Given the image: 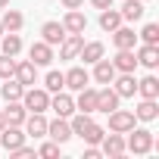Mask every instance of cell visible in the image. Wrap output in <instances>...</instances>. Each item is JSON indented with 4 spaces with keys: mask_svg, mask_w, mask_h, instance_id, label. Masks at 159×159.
<instances>
[{
    "mask_svg": "<svg viewBox=\"0 0 159 159\" xmlns=\"http://www.w3.org/2000/svg\"><path fill=\"white\" fill-rule=\"evenodd\" d=\"M25 137H44L47 134V119L41 116V112H31V116H25Z\"/></svg>",
    "mask_w": 159,
    "mask_h": 159,
    "instance_id": "52a82bcc",
    "label": "cell"
},
{
    "mask_svg": "<svg viewBox=\"0 0 159 159\" xmlns=\"http://www.w3.org/2000/svg\"><path fill=\"white\" fill-rule=\"evenodd\" d=\"M140 38H143V44H159V25L156 22H147L143 31H140Z\"/></svg>",
    "mask_w": 159,
    "mask_h": 159,
    "instance_id": "d6a6232c",
    "label": "cell"
},
{
    "mask_svg": "<svg viewBox=\"0 0 159 159\" xmlns=\"http://www.w3.org/2000/svg\"><path fill=\"white\" fill-rule=\"evenodd\" d=\"M0 22H3V31H19V28L25 25V19H22V13H19V10H7Z\"/></svg>",
    "mask_w": 159,
    "mask_h": 159,
    "instance_id": "4316f807",
    "label": "cell"
},
{
    "mask_svg": "<svg viewBox=\"0 0 159 159\" xmlns=\"http://www.w3.org/2000/svg\"><path fill=\"white\" fill-rule=\"evenodd\" d=\"M7 128V119H3V112H0V131H3Z\"/></svg>",
    "mask_w": 159,
    "mask_h": 159,
    "instance_id": "60d3db41",
    "label": "cell"
},
{
    "mask_svg": "<svg viewBox=\"0 0 159 159\" xmlns=\"http://www.w3.org/2000/svg\"><path fill=\"white\" fill-rule=\"evenodd\" d=\"M19 50H22V38H19L16 31L3 34V53H7V56H16Z\"/></svg>",
    "mask_w": 159,
    "mask_h": 159,
    "instance_id": "1f68e13d",
    "label": "cell"
},
{
    "mask_svg": "<svg viewBox=\"0 0 159 159\" xmlns=\"http://www.w3.org/2000/svg\"><path fill=\"white\" fill-rule=\"evenodd\" d=\"M47 134H50L56 143H66V140L72 137V128H69L66 119H56V122H47Z\"/></svg>",
    "mask_w": 159,
    "mask_h": 159,
    "instance_id": "9a60e30c",
    "label": "cell"
},
{
    "mask_svg": "<svg viewBox=\"0 0 159 159\" xmlns=\"http://www.w3.org/2000/svg\"><path fill=\"white\" fill-rule=\"evenodd\" d=\"M62 88H66L62 72H47V78H44V91H47V94H56V91H62Z\"/></svg>",
    "mask_w": 159,
    "mask_h": 159,
    "instance_id": "f546056e",
    "label": "cell"
},
{
    "mask_svg": "<svg viewBox=\"0 0 159 159\" xmlns=\"http://www.w3.org/2000/svg\"><path fill=\"white\" fill-rule=\"evenodd\" d=\"M62 28H66V34H81L88 28V16L78 13V10H69L66 19H62Z\"/></svg>",
    "mask_w": 159,
    "mask_h": 159,
    "instance_id": "5b68a950",
    "label": "cell"
},
{
    "mask_svg": "<svg viewBox=\"0 0 159 159\" xmlns=\"http://www.w3.org/2000/svg\"><path fill=\"white\" fill-rule=\"evenodd\" d=\"M159 116V106H156V100H143L140 106H137V112H134V119H140V122H153Z\"/></svg>",
    "mask_w": 159,
    "mask_h": 159,
    "instance_id": "83f0119b",
    "label": "cell"
},
{
    "mask_svg": "<svg viewBox=\"0 0 159 159\" xmlns=\"http://www.w3.org/2000/svg\"><path fill=\"white\" fill-rule=\"evenodd\" d=\"M109 116V131H119V134H128L134 128V112H125V109H112L106 112Z\"/></svg>",
    "mask_w": 159,
    "mask_h": 159,
    "instance_id": "277c9868",
    "label": "cell"
},
{
    "mask_svg": "<svg viewBox=\"0 0 159 159\" xmlns=\"http://www.w3.org/2000/svg\"><path fill=\"white\" fill-rule=\"evenodd\" d=\"M119 25H122V13H116L112 7H106V10L100 13V28H103V31H116Z\"/></svg>",
    "mask_w": 159,
    "mask_h": 159,
    "instance_id": "603a6c76",
    "label": "cell"
},
{
    "mask_svg": "<svg viewBox=\"0 0 159 159\" xmlns=\"http://www.w3.org/2000/svg\"><path fill=\"white\" fill-rule=\"evenodd\" d=\"M119 100H122V97L106 84L103 91H97V112H112V109H119Z\"/></svg>",
    "mask_w": 159,
    "mask_h": 159,
    "instance_id": "8992f818",
    "label": "cell"
},
{
    "mask_svg": "<svg viewBox=\"0 0 159 159\" xmlns=\"http://www.w3.org/2000/svg\"><path fill=\"white\" fill-rule=\"evenodd\" d=\"M22 106H25V112H44V109H50V94L44 91V88H28L25 94H22Z\"/></svg>",
    "mask_w": 159,
    "mask_h": 159,
    "instance_id": "6da1fadb",
    "label": "cell"
},
{
    "mask_svg": "<svg viewBox=\"0 0 159 159\" xmlns=\"http://www.w3.org/2000/svg\"><path fill=\"white\" fill-rule=\"evenodd\" d=\"M94 78L100 84H112V78H116V66L109 59H97L94 62Z\"/></svg>",
    "mask_w": 159,
    "mask_h": 159,
    "instance_id": "e0dca14e",
    "label": "cell"
},
{
    "mask_svg": "<svg viewBox=\"0 0 159 159\" xmlns=\"http://www.w3.org/2000/svg\"><path fill=\"white\" fill-rule=\"evenodd\" d=\"M0 38H3V22H0Z\"/></svg>",
    "mask_w": 159,
    "mask_h": 159,
    "instance_id": "7bdbcfd3",
    "label": "cell"
},
{
    "mask_svg": "<svg viewBox=\"0 0 159 159\" xmlns=\"http://www.w3.org/2000/svg\"><path fill=\"white\" fill-rule=\"evenodd\" d=\"M97 156H100V150H97V147H91V150L84 153V159H97Z\"/></svg>",
    "mask_w": 159,
    "mask_h": 159,
    "instance_id": "ab89813d",
    "label": "cell"
},
{
    "mask_svg": "<svg viewBox=\"0 0 159 159\" xmlns=\"http://www.w3.org/2000/svg\"><path fill=\"white\" fill-rule=\"evenodd\" d=\"M62 78H66V88H69V91H81V88H88V81H91V75H88V72H84L81 66L69 69V72H66Z\"/></svg>",
    "mask_w": 159,
    "mask_h": 159,
    "instance_id": "ba28073f",
    "label": "cell"
},
{
    "mask_svg": "<svg viewBox=\"0 0 159 159\" xmlns=\"http://www.w3.org/2000/svg\"><path fill=\"white\" fill-rule=\"evenodd\" d=\"M112 41H116V47H119V50H134L137 34H134L131 28H122V25H119V28L112 31Z\"/></svg>",
    "mask_w": 159,
    "mask_h": 159,
    "instance_id": "d6986e66",
    "label": "cell"
},
{
    "mask_svg": "<svg viewBox=\"0 0 159 159\" xmlns=\"http://www.w3.org/2000/svg\"><path fill=\"white\" fill-rule=\"evenodd\" d=\"M38 156H44V159H53V156H59V143L53 140V143H44L41 150H38Z\"/></svg>",
    "mask_w": 159,
    "mask_h": 159,
    "instance_id": "d590c367",
    "label": "cell"
},
{
    "mask_svg": "<svg viewBox=\"0 0 159 159\" xmlns=\"http://www.w3.org/2000/svg\"><path fill=\"white\" fill-rule=\"evenodd\" d=\"M28 56H31V62H34V66H50V62H53V50H50V44H44V41L31 44Z\"/></svg>",
    "mask_w": 159,
    "mask_h": 159,
    "instance_id": "7c38bea8",
    "label": "cell"
},
{
    "mask_svg": "<svg viewBox=\"0 0 159 159\" xmlns=\"http://www.w3.org/2000/svg\"><path fill=\"white\" fill-rule=\"evenodd\" d=\"M13 75H16V81H19L22 88H31L34 78H38V66H34L31 59H28V62H16V72H13Z\"/></svg>",
    "mask_w": 159,
    "mask_h": 159,
    "instance_id": "9c48e42d",
    "label": "cell"
},
{
    "mask_svg": "<svg viewBox=\"0 0 159 159\" xmlns=\"http://www.w3.org/2000/svg\"><path fill=\"white\" fill-rule=\"evenodd\" d=\"M88 125H91V116H88V112H81V116H75V119L69 122V128H72V134H81V131H84Z\"/></svg>",
    "mask_w": 159,
    "mask_h": 159,
    "instance_id": "e575fe53",
    "label": "cell"
},
{
    "mask_svg": "<svg viewBox=\"0 0 159 159\" xmlns=\"http://www.w3.org/2000/svg\"><path fill=\"white\" fill-rule=\"evenodd\" d=\"M0 94H3V100L10 103V100H22V94H25V88H22L19 81H13V78H7V84L0 88Z\"/></svg>",
    "mask_w": 159,
    "mask_h": 159,
    "instance_id": "f1b7e54d",
    "label": "cell"
},
{
    "mask_svg": "<svg viewBox=\"0 0 159 159\" xmlns=\"http://www.w3.org/2000/svg\"><path fill=\"white\" fill-rule=\"evenodd\" d=\"M137 62L147 66V69H156V66H159V47H156V44H143V47L137 50Z\"/></svg>",
    "mask_w": 159,
    "mask_h": 159,
    "instance_id": "ffe728a7",
    "label": "cell"
},
{
    "mask_svg": "<svg viewBox=\"0 0 159 159\" xmlns=\"http://www.w3.org/2000/svg\"><path fill=\"white\" fill-rule=\"evenodd\" d=\"M13 153H16L19 159H28V156H34V150H31V147H25V143H22L19 150H13Z\"/></svg>",
    "mask_w": 159,
    "mask_h": 159,
    "instance_id": "8d00e7d4",
    "label": "cell"
},
{
    "mask_svg": "<svg viewBox=\"0 0 159 159\" xmlns=\"http://www.w3.org/2000/svg\"><path fill=\"white\" fill-rule=\"evenodd\" d=\"M81 3H84V0H62V7H66V10H78Z\"/></svg>",
    "mask_w": 159,
    "mask_h": 159,
    "instance_id": "74e56055",
    "label": "cell"
},
{
    "mask_svg": "<svg viewBox=\"0 0 159 159\" xmlns=\"http://www.w3.org/2000/svg\"><path fill=\"white\" fill-rule=\"evenodd\" d=\"M137 91H140L143 100H156V97H159V81H156L153 75H147L143 81H137Z\"/></svg>",
    "mask_w": 159,
    "mask_h": 159,
    "instance_id": "d4e9b609",
    "label": "cell"
},
{
    "mask_svg": "<svg viewBox=\"0 0 159 159\" xmlns=\"http://www.w3.org/2000/svg\"><path fill=\"white\" fill-rule=\"evenodd\" d=\"M0 143H3V150H19L22 143H25V131H22V125H7L3 131H0Z\"/></svg>",
    "mask_w": 159,
    "mask_h": 159,
    "instance_id": "3957f363",
    "label": "cell"
},
{
    "mask_svg": "<svg viewBox=\"0 0 159 159\" xmlns=\"http://www.w3.org/2000/svg\"><path fill=\"white\" fill-rule=\"evenodd\" d=\"M125 150H131V153H150L153 150V134L147 131V128H131V137H128V143H125Z\"/></svg>",
    "mask_w": 159,
    "mask_h": 159,
    "instance_id": "7a4b0ae2",
    "label": "cell"
},
{
    "mask_svg": "<svg viewBox=\"0 0 159 159\" xmlns=\"http://www.w3.org/2000/svg\"><path fill=\"white\" fill-rule=\"evenodd\" d=\"M140 16H143V0H125V3H122V19L137 22Z\"/></svg>",
    "mask_w": 159,
    "mask_h": 159,
    "instance_id": "cb8c5ba5",
    "label": "cell"
},
{
    "mask_svg": "<svg viewBox=\"0 0 159 159\" xmlns=\"http://www.w3.org/2000/svg\"><path fill=\"white\" fill-rule=\"evenodd\" d=\"M75 109H81V112H97V91H91V88H81L78 91V103H75Z\"/></svg>",
    "mask_w": 159,
    "mask_h": 159,
    "instance_id": "2e32d148",
    "label": "cell"
},
{
    "mask_svg": "<svg viewBox=\"0 0 159 159\" xmlns=\"http://www.w3.org/2000/svg\"><path fill=\"white\" fill-rule=\"evenodd\" d=\"M112 66H116V72H134V69H137V56H134V50H119L116 59H112Z\"/></svg>",
    "mask_w": 159,
    "mask_h": 159,
    "instance_id": "44dd1931",
    "label": "cell"
},
{
    "mask_svg": "<svg viewBox=\"0 0 159 159\" xmlns=\"http://www.w3.org/2000/svg\"><path fill=\"white\" fill-rule=\"evenodd\" d=\"M50 106H53V112H56L59 119H66V116L75 112V100H72L69 94H62V91H56V97L50 100Z\"/></svg>",
    "mask_w": 159,
    "mask_h": 159,
    "instance_id": "4fadbf2b",
    "label": "cell"
},
{
    "mask_svg": "<svg viewBox=\"0 0 159 159\" xmlns=\"http://www.w3.org/2000/svg\"><path fill=\"white\" fill-rule=\"evenodd\" d=\"M41 34H44V44H59L62 38H66V28H62V22H44V28H41Z\"/></svg>",
    "mask_w": 159,
    "mask_h": 159,
    "instance_id": "ac0fdd59",
    "label": "cell"
},
{
    "mask_svg": "<svg viewBox=\"0 0 159 159\" xmlns=\"http://www.w3.org/2000/svg\"><path fill=\"white\" fill-rule=\"evenodd\" d=\"M78 137H84V143H91V147H97V143L103 140V128L91 122V125H88V128H84L81 134H78Z\"/></svg>",
    "mask_w": 159,
    "mask_h": 159,
    "instance_id": "4dcf8cb0",
    "label": "cell"
},
{
    "mask_svg": "<svg viewBox=\"0 0 159 159\" xmlns=\"http://www.w3.org/2000/svg\"><path fill=\"white\" fill-rule=\"evenodd\" d=\"M100 143H103V153H106V156H112V159H119V156L125 153V140H122V134H119V131H112L109 137L103 134V140H100Z\"/></svg>",
    "mask_w": 159,
    "mask_h": 159,
    "instance_id": "5bb4252c",
    "label": "cell"
},
{
    "mask_svg": "<svg viewBox=\"0 0 159 159\" xmlns=\"http://www.w3.org/2000/svg\"><path fill=\"white\" fill-rule=\"evenodd\" d=\"M25 106H19V100H10V106L3 109V119H7V125H22L25 122Z\"/></svg>",
    "mask_w": 159,
    "mask_h": 159,
    "instance_id": "7402d4cb",
    "label": "cell"
},
{
    "mask_svg": "<svg viewBox=\"0 0 159 159\" xmlns=\"http://www.w3.org/2000/svg\"><path fill=\"white\" fill-rule=\"evenodd\" d=\"M112 91L119 94V97H134V91H137V81H134V72H122V78H112Z\"/></svg>",
    "mask_w": 159,
    "mask_h": 159,
    "instance_id": "8fae6325",
    "label": "cell"
},
{
    "mask_svg": "<svg viewBox=\"0 0 159 159\" xmlns=\"http://www.w3.org/2000/svg\"><path fill=\"white\" fill-rule=\"evenodd\" d=\"M3 7H10V0H0V10H3Z\"/></svg>",
    "mask_w": 159,
    "mask_h": 159,
    "instance_id": "b9f144b4",
    "label": "cell"
},
{
    "mask_svg": "<svg viewBox=\"0 0 159 159\" xmlns=\"http://www.w3.org/2000/svg\"><path fill=\"white\" fill-rule=\"evenodd\" d=\"M81 59L84 62H97V59H103V44L100 41H91V44H81Z\"/></svg>",
    "mask_w": 159,
    "mask_h": 159,
    "instance_id": "484cf974",
    "label": "cell"
},
{
    "mask_svg": "<svg viewBox=\"0 0 159 159\" xmlns=\"http://www.w3.org/2000/svg\"><path fill=\"white\" fill-rule=\"evenodd\" d=\"M81 44H84L81 34H66V38L59 41V56H62V59H75L78 50H81Z\"/></svg>",
    "mask_w": 159,
    "mask_h": 159,
    "instance_id": "30bf717a",
    "label": "cell"
},
{
    "mask_svg": "<svg viewBox=\"0 0 159 159\" xmlns=\"http://www.w3.org/2000/svg\"><path fill=\"white\" fill-rule=\"evenodd\" d=\"M143 3H147V0H143Z\"/></svg>",
    "mask_w": 159,
    "mask_h": 159,
    "instance_id": "ee69618b",
    "label": "cell"
},
{
    "mask_svg": "<svg viewBox=\"0 0 159 159\" xmlns=\"http://www.w3.org/2000/svg\"><path fill=\"white\" fill-rule=\"evenodd\" d=\"M13 72H16V59L13 56H0V78H13Z\"/></svg>",
    "mask_w": 159,
    "mask_h": 159,
    "instance_id": "836d02e7",
    "label": "cell"
},
{
    "mask_svg": "<svg viewBox=\"0 0 159 159\" xmlns=\"http://www.w3.org/2000/svg\"><path fill=\"white\" fill-rule=\"evenodd\" d=\"M91 3H94L97 10H106V7H112V0H91Z\"/></svg>",
    "mask_w": 159,
    "mask_h": 159,
    "instance_id": "f35d334b",
    "label": "cell"
}]
</instances>
